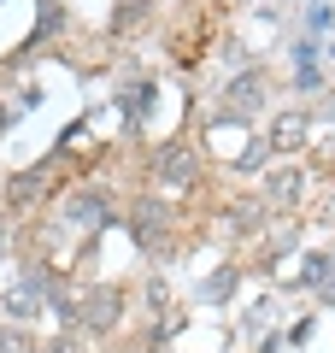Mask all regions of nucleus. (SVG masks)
<instances>
[{"instance_id": "f257e3e1", "label": "nucleus", "mask_w": 335, "mask_h": 353, "mask_svg": "<svg viewBox=\"0 0 335 353\" xmlns=\"http://www.w3.org/2000/svg\"><path fill=\"white\" fill-rule=\"evenodd\" d=\"M329 59H335V41H329Z\"/></svg>"}]
</instances>
